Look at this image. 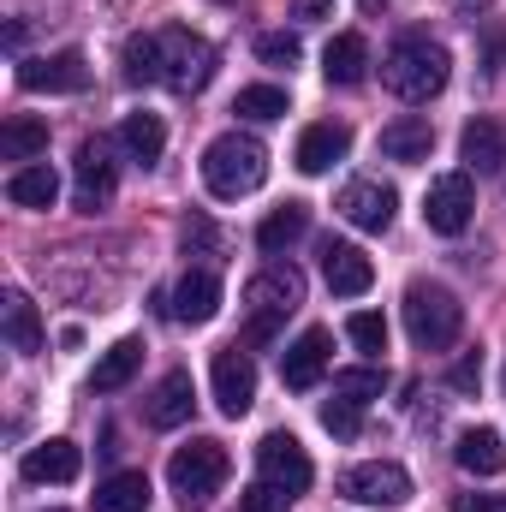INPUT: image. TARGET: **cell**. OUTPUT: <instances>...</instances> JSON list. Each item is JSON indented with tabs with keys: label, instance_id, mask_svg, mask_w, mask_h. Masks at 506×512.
Returning a JSON list of instances; mask_svg holds the SVG:
<instances>
[{
	"label": "cell",
	"instance_id": "6da1fadb",
	"mask_svg": "<svg viewBox=\"0 0 506 512\" xmlns=\"http://www.w3.org/2000/svg\"><path fill=\"white\" fill-rule=\"evenodd\" d=\"M126 78L131 84H173V90H203L215 78V48L191 30H155L126 42Z\"/></svg>",
	"mask_w": 506,
	"mask_h": 512
},
{
	"label": "cell",
	"instance_id": "7a4b0ae2",
	"mask_svg": "<svg viewBox=\"0 0 506 512\" xmlns=\"http://www.w3.org/2000/svg\"><path fill=\"white\" fill-rule=\"evenodd\" d=\"M447 78H453V60H447V48L429 42V36H405V42H393L387 60H381V84H387L399 102H435V96L447 90Z\"/></svg>",
	"mask_w": 506,
	"mask_h": 512
},
{
	"label": "cell",
	"instance_id": "3957f363",
	"mask_svg": "<svg viewBox=\"0 0 506 512\" xmlns=\"http://www.w3.org/2000/svg\"><path fill=\"white\" fill-rule=\"evenodd\" d=\"M262 179H268V149L256 143L251 131H221V137L203 149V185H209L221 203L251 197Z\"/></svg>",
	"mask_w": 506,
	"mask_h": 512
},
{
	"label": "cell",
	"instance_id": "277c9868",
	"mask_svg": "<svg viewBox=\"0 0 506 512\" xmlns=\"http://www.w3.org/2000/svg\"><path fill=\"white\" fill-rule=\"evenodd\" d=\"M459 328H465V304H459L441 280H411V286H405V334H411L423 352L453 346Z\"/></svg>",
	"mask_w": 506,
	"mask_h": 512
},
{
	"label": "cell",
	"instance_id": "5b68a950",
	"mask_svg": "<svg viewBox=\"0 0 506 512\" xmlns=\"http://www.w3.org/2000/svg\"><path fill=\"white\" fill-rule=\"evenodd\" d=\"M167 483H173V495L191 507V501H209L221 483H227V447L221 441H191V447H179L173 459H167Z\"/></svg>",
	"mask_w": 506,
	"mask_h": 512
},
{
	"label": "cell",
	"instance_id": "8992f818",
	"mask_svg": "<svg viewBox=\"0 0 506 512\" xmlns=\"http://www.w3.org/2000/svg\"><path fill=\"white\" fill-rule=\"evenodd\" d=\"M298 298H304L298 268H286V262L262 268L251 286H245V304H251V340H274V322H280V316H292V310H298Z\"/></svg>",
	"mask_w": 506,
	"mask_h": 512
},
{
	"label": "cell",
	"instance_id": "52a82bcc",
	"mask_svg": "<svg viewBox=\"0 0 506 512\" xmlns=\"http://www.w3.org/2000/svg\"><path fill=\"white\" fill-rule=\"evenodd\" d=\"M471 215H477V185H471V173H441V179L429 185V197H423L429 233L459 239V233L471 227Z\"/></svg>",
	"mask_w": 506,
	"mask_h": 512
},
{
	"label": "cell",
	"instance_id": "ba28073f",
	"mask_svg": "<svg viewBox=\"0 0 506 512\" xmlns=\"http://www.w3.org/2000/svg\"><path fill=\"white\" fill-rule=\"evenodd\" d=\"M256 477L262 483H274V489H286L292 501L316 483V465H310V453L292 441V435H262V447H256Z\"/></svg>",
	"mask_w": 506,
	"mask_h": 512
},
{
	"label": "cell",
	"instance_id": "9c48e42d",
	"mask_svg": "<svg viewBox=\"0 0 506 512\" xmlns=\"http://www.w3.org/2000/svg\"><path fill=\"white\" fill-rule=\"evenodd\" d=\"M340 489L358 507H405L411 501V471L393 465V459H370V465H352Z\"/></svg>",
	"mask_w": 506,
	"mask_h": 512
},
{
	"label": "cell",
	"instance_id": "30bf717a",
	"mask_svg": "<svg viewBox=\"0 0 506 512\" xmlns=\"http://www.w3.org/2000/svg\"><path fill=\"white\" fill-rule=\"evenodd\" d=\"M18 84L30 90V96H78L84 84H90V66H84V54L78 48H60V54H36V60H18Z\"/></svg>",
	"mask_w": 506,
	"mask_h": 512
},
{
	"label": "cell",
	"instance_id": "8fae6325",
	"mask_svg": "<svg viewBox=\"0 0 506 512\" xmlns=\"http://www.w3.org/2000/svg\"><path fill=\"white\" fill-rule=\"evenodd\" d=\"M209 382H215V405H221V417H245V411L256 405V364H251V352H245V346L215 352Z\"/></svg>",
	"mask_w": 506,
	"mask_h": 512
},
{
	"label": "cell",
	"instance_id": "7c38bea8",
	"mask_svg": "<svg viewBox=\"0 0 506 512\" xmlns=\"http://www.w3.org/2000/svg\"><path fill=\"white\" fill-rule=\"evenodd\" d=\"M328 364H334V334H328V328H304V334L280 352V382L292 387V393H310V387L328 376Z\"/></svg>",
	"mask_w": 506,
	"mask_h": 512
},
{
	"label": "cell",
	"instance_id": "4fadbf2b",
	"mask_svg": "<svg viewBox=\"0 0 506 512\" xmlns=\"http://www.w3.org/2000/svg\"><path fill=\"white\" fill-rule=\"evenodd\" d=\"M114 185H120V173H114V149H108L102 137H90V143L78 149L72 203H78L84 215H96V209H108V203H114Z\"/></svg>",
	"mask_w": 506,
	"mask_h": 512
},
{
	"label": "cell",
	"instance_id": "5bb4252c",
	"mask_svg": "<svg viewBox=\"0 0 506 512\" xmlns=\"http://www.w3.org/2000/svg\"><path fill=\"white\" fill-rule=\"evenodd\" d=\"M322 280L334 298H364L376 286V262L346 239H322Z\"/></svg>",
	"mask_w": 506,
	"mask_h": 512
},
{
	"label": "cell",
	"instance_id": "9a60e30c",
	"mask_svg": "<svg viewBox=\"0 0 506 512\" xmlns=\"http://www.w3.org/2000/svg\"><path fill=\"white\" fill-rule=\"evenodd\" d=\"M393 209H399L393 185H376V179H352V185L340 191V215H346L358 233H387V227H393Z\"/></svg>",
	"mask_w": 506,
	"mask_h": 512
},
{
	"label": "cell",
	"instance_id": "2e32d148",
	"mask_svg": "<svg viewBox=\"0 0 506 512\" xmlns=\"http://www.w3.org/2000/svg\"><path fill=\"white\" fill-rule=\"evenodd\" d=\"M185 328H203V322H215V310H221V280L215 274H203V268H191L179 286H173V304H167Z\"/></svg>",
	"mask_w": 506,
	"mask_h": 512
},
{
	"label": "cell",
	"instance_id": "e0dca14e",
	"mask_svg": "<svg viewBox=\"0 0 506 512\" xmlns=\"http://www.w3.org/2000/svg\"><path fill=\"white\" fill-rule=\"evenodd\" d=\"M346 149H352V126H340V120H322V126H304L298 137V167L304 173H328L334 161H346Z\"/></svg>",
	"mask_w": 506,
	"mask_h": 512
},
{
	"label": "cell",
	"instance_id": "ac0fdd59",
	"mask_svg": "<svg viewBox=\"0 0 506 512\" xmlns=\"http://www.w3.org/2000/svg\"><path fill=\"white\" fill-rule=\"evenodd\" d=\"M429 149H435V126H429L423 114H399L393 126H381V155H387V161L417 167V161H429Z\"/></svg>",
	"mask_w": 506,
	"mask_h": 512
},
{
	"label": "cell",
	"instance_id": "d6986e66",
	"mask_svg": "<svg viewBox=\"0 0 506 512\" xmlns=\"http://www.w3.org/2000/svg\"><path fill=\"white\" fill-rule=\"evenodd\" d=\"M364 72H370V42H364L358 30L334 36V42H328V54H322V78H328V84H340V90H352V84H364Z\"/></svg>",
	"mask_w": 506,
	"mask_h": 512
},
{
	"label": "cell",
	"instance_id": "ffe728a7",
	"mask_svg": "<svg viewBox=\"0 0 506 512\" xmlns=\"http://www.w3.org/2000/svg\"><path fill=\"white\" fill-rule=\"evenodd\" d=\"M78 471H84V453L72 441H42V447L24 453V477L30 483H78Z\"/></svg>",
	"mask_w": 506,
	"mask_h": 512
},
{
	"label": "cell",
	"instance_id": "44dd1931",
	"mask_svg": "<svg viewBox=\"0 0 506 512\" xmlns=\"http://www.w3.org/2000/svg\"><path fill=\"white\" fill-rule=\"evenodd\" d=\"M191 405H197V387H191L185 370H173V376H161V387L149 393V423L155 429H179L191 417Z\"/></svg>",
	"mask_w": 506,
	"mask_h": 512
},
{
	"label": "cell",
	"instance_id": "7402d4cb",
	"mask_svg": "<svg viewBox=\"0 0 506 512\" xmlns=\"http://www.w3.org/2000/svg\"><path fill=\"white\" fill-rule=\"evenodd\" d=\"M6 197H12L18 209H54V197H60V173H54L48 161L12 167V179H6Z\"/></svg>",
	"mask_w": 506,
	"mask_h": 512
},
{
	"label": "cell",
	"instance_id": "603a6c76",
	"mask_svg": "<svg viewBox=\"0 0 506 512\" xmlns=\"http://www.w3.org/2000/svg\"><path fill=\"white\" fill-rule=\"evenodd\" d=\"M459 155H465V167L495 173L506 161V131L495 126V120H471V126L459 131Z\"/></svg>",
	"mask_w": 506,
	"mask_h": 512
},
{
	"label": "cell",
	"instance_id": "cb8c5ba5",
	"mask_svg": "<svg viewBox=\"0 0 506 512\" xmlns=\"http://www.w3.org/2000/svg\"><path fill=\"white\" fill-rule=\"evenodd\" d=\"M0 322H6V340H12V352H24V358H36V352H42V316H36V304H30L24 292H6V304H0Z\"/></svg>",
	"mask_w": 506,
	"mask_h": 512
},
{
	"label": "cell",
	"instance_id": "d4e9b609",
	"mask_svg": "<svg viewBox=\"0 0 506 512\" xmlns=\"http://www.w3.org/2000/svg\"><path fill=\"white\" fill-rule=\"evenodd\" d=\"M137 370H143V340H120V346H108V352L96 358L90 387H96V393H120Z\"/></svg>",
	"mask_w": 506,
	"mask_h": 512
},
{
	"label": "cell",
	"instance_id": "484cf974",
	"mask_svg": "<svg viewBox=\"0 0 506 512\" xmlns=\"http://www.w3.org/2000/svg\"><path fill=\"white\" fill-rule=\"evenodd\" d=\"M304 233H310V209H304V203H280V209L256 227V245L268 256H280V251H292Z\"/></svg>",
	"mask_w": 506,
	"mask_h": 512
},
{
	"label": "cell",
	"instance_id": "4316f807",
	"mask_svg": "<svg viewBox=\"0 0 506 512\" xmlns=\"http://www.w3.org/2000/svg\"><path fill=\"white\" fill-rule=\"evenodd\" d=\"M155 501L143 471H114L108 483H96V512H143Z\"/></svg>",
	"mask_w": 506,
	"mask_h": 512
},
{
	"label": "cell",
	"instance_id": "83f0119b",
	"mask_svg": "<svg viewBox=\"0 0 506 512\" xmlns=\"http://www.w3.org/2000/svg\"><path fill=\"white\" fill-rule=\"evenodd\" d=\"M453 459H459V471H471V477H495L506 465V447H501L495 429H465L459 447H453Z\"/></svg>",
	"mask_w": 506,
	"mask_h": 512
},
{
	"label": "cell",
	"instance_id": "f1b7e54d",
	"mask_svg": "<svg viewBox=\"0 0 506 512\" xmlns=\"http://www.w3.org/2000/svg\"><path fill=\"white\" fill-rule=\"evenodd\" d=\"M42 149H48V126H42V120L12 114V120L0 126V161H36Z\"/></svg>",
	"mask_w": 506,
	"mask_h": 512
},
{
	"label": "cell",
	"instance_id": "f546056e",
	"mask_svg": "<svg viewBox=\"0 0 506 512\" xmlns=\"http://www.w3.org/2000/svg\"><path fill=\"white\" fill-rule=\"evenodd\" d=\"M120 143H126L131 161H161V149H167V126L155 120V114H126V126H120Z\"/></svg>",
	"mask_w": 506,
	"mask_h": 512
},
{
	"label": "cell",
	"instance_id": "4dcf8cb0",
	"mask_svg": "<svg viewBox=\"0 0 506 512\" xmlns=\"http://www.w3.org/2000/svg\"><path fill=\"white\" fill-rule=\"evenodd\" d=\"M233 114H239V120H256V126L286 120V90H280V84H245L239 102H233Z\"/></svg>",
	"mask_w": 506,
	"mask_h": 512
},
{
	"label": "cell",
	"instance_id": "1f68e13d",
	"mask_svg": "<svg viewBox=\"0 0 506 512\" xmlns=\"http://www.w3.org/2000/svg\"><path fill=\"white\" fill-rule=\"evenodd\" d=\"M381 387H387V370H334V393L352 399V405L381 399Z\"/></svg>",
	"mask_w": 506,
	"mask_h": 512
},
{
	"label": "cell",
	"instance_id": "d6a6232c",
	"mask_svg": "<svg viewBox=\"0 0 506 512\" xmlns=\"http://www.w3.org/2000/svg\"><path fill=\"white\" fill-rule=\"evenodd\" d=\"M256 60H262V66H298V60H304V42H298L292 30H262V36H256Z\"/></svg>",
	"mask_w": 506,
	"mask_h": 512
},
{
	"label": "cell",
	"instance_id": "836d02e7",
	"mask_svg": "<svg viewBox=\"0 0 506 512\" xmlns=\"http://www.w3.org/2000/svg\"><path fill=\"white\" fill-rule=\"evenodd\" d=\"M346 340L358 352H387V322H381L376 310H352L346 316Z\"/></svg>",
	"mask_w": 506,
	"mask_h": 512
},
{
	"label": "cell",
	"instance_id": "e575fe53",
	"mask_svg": "<svg viewBox=\"0 0 506 512\" xmlns=\"http://www.w3.org/2000/svg\"><path fill=\"white\" fill-rule=\"evenodd\" d=\"M358 423H364V405H352V399H340V393L322 405V429H328V435L352 441V435H358Z\"/></svg>",
	"mask_w": 506,
	"mask_h": 512
},
{
	"label": "cell",
	"instance_id": "d590c367",
	"mask_svg": "<svg viewBox=\"0 0 506 512\" xmlns=\"http://www.w3.org/2000/svg\"><path fill=\"white\" fill-rule=\"evenodd\" d=\"M286 507H292V495L274 489V483H262V477L245 489V512H286Z\"/></svg>",
	"mask_w": 506,
	"mask_h": 512
},
{
	"label": "cell",
	"instance_id": "8d00e7d4",
	"mask_svg": "<svg viewBox=\"0 0 506 512\" xmlns=\"http://www.w3.org/2000/svg\"><path fill=\"white\" fill-rule=\"evenodd\" d=\"M477 382H483V352H471V358H459V370H453V387H465V393H471Z\"/></svg>",
	"mask_w": 506,
	"mask_h": 512
},
{
	"label": "cell",
	"instance_id": "74e56055",
	"mask_svg": "<svg viewBox=\"0 0 506 512\" xmlns=\"http://www.w3.org/2000/svg\"><path fill=\"white\" fill-rule=\"evenodd\" d=\"M453 512H501V501H495V495H459Z\"/></svg>",
	"mask_w": 506,
	"mask_h": 512
},
{
	"label": "cell",
	"instance_id": "f35d334b",
	"mask_svg": "<svg viewBox=\"0 0 506 512\" xmlns=\"http://www.w3.org/2000/svg\"><path fill=\"white\" fill-rule=\"evenodd\" d=\"M298 18H304V24H316V18H328V0H298Z\"/></svg>",
	"mask_w": 506,
	"mask_h": 512
}]
</instances>
